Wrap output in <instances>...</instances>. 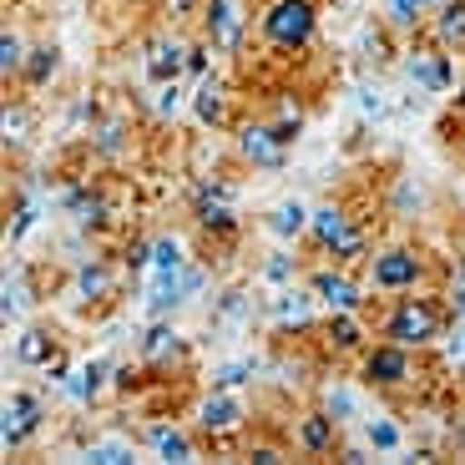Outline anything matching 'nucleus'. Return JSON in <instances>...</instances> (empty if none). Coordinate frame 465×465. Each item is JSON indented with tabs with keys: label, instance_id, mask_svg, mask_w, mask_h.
Returning <instances> with one entry per match:
<instances>
[{
	"label": "nucleus",
	"instance_id": "29",
	"mask_svg": "<svg viewBox=\"0 0 465 465\" xmlns=\"http://www.w3.org/2000/svg\"><path fill=\"white\" fill-rule=\"evenodd\" d=\"M56 76H61V46H56V41H35L15 86H21V92H41V86H51Z\"/></svg>",
	"mask_w": 465,
	"mask_h": 465
},
{
	"label": "nucleus",
	"instance_id": "39",
	"mask_svg": "<svg viewBox=\"0 0 465 465\" xmlns=\"http://www.w3.org/2000/svg\"><path fill=\"white\" fill-rule=\"evenodd\" d=\"M258 374H263V364L258 360H228V364H213L208 370V390H243V384H253Z\"/></svg>",
	"mask_w": 465,
	"mask_h": 465
},
{
	"label": "nucleus",
	"instance_id": "45",
	"mask_svg": "<svg viewBox=\"0 0 465 465\" xmlns=\"http://www.w3.org/2000/svg\"><path fill=\"white\" fill-rule=\"evenodd\" d=\"M122 268H127L132 279H142L152 268V238H127L122 243Z\"/></svg>",
	"mask_w": 465,
	"mask_h": 465
},
{
	"label": "nucleus",
	"instance_id": "38",
	"mask_svg": "<svg viewBox=\"0 0 465 465\" xmlns=\"http://www.w3.org/2000/svg\"><path fill=\"white\" fill-rule=\"evenodd\" d=\"M425 203H430L425 198V183H415L410 173H400L395 187H390V213H395V218H420Z\"/></svg>",
	"mask_w": 465,
	"mask_h": 465
},
{
	"label": "nucleus",
	"instance_id": "25",
	"mask_svg": "<svg viewBox=\"0 0 465 465\" xmlns=\"http://www.w3.org/2000/svg\"><path fill=\"white\" fill-rule=\"evenodd\" d=\"M106 390H112V364L106 360H86V364H76V370H71V380L61 384V395L71 400V405H96V400L106 395Z\"/></svg>",
	"mask_w": 465,
	"mask_h": 465
},
{
	"label": "nucleus",
	"instance_id": "49",
	"mask_svg": "<svg viewBox=\"0 0 465 465\" xmlns=\"http://www.w3.org/2000/svg\"><path fill=\"white\" fill-rule=\"evenodd\" d=\"M334 460H344V465H370L374 460V450H370V445H354V440H339V450H334Z\"/></svg>",
	"mask_w": 465,
	"mask_h": 465
},
{
	"label": "nucleus",
	"instance_id": "26",
	"mask_svg": "<svg viewBox=\"0 0 465 465\" xmlns=\"http://www.w3.org/2000/svg\"><path fill=\"white\" fill-rule=\"evenodd\" d=\"M309 203H299V198H283V203H273V208L263 213V232L268 238H279V243H303V232H309Z\"/></svg>",
	"mask_w": 465,
	"mask_h": 465
},
{
	"label": "nucleus",
	"instance_id": "21",
	"mask_svg": "<svg viewBox=\"0 0 465 465\" xmlns=\"http://www.w3.org/2000/svg\"><path fill=\"white\" fill-rule=\"evenodd\" d=\"M319 334H324V349L334 360H360L364 349L374 344V329L364 314H324Z\"/></svg>",
	"mask_w": 465,
	"mask_h": 465
},
{
	"label": "nucleus",
	"instance_id": "32",
	"mask_svg": "<svg viewBox=\"0 0 465 465\" xmlns=\"http://www.w3.org/2000/svg\"><path fill=\"white\" fill-rule=\"evenodd\" d=\"M193 106V92H187V82H157L147 96V116L157 122V127H177V116Z\"/></svg>",
	"mask_w": 465,
	"mask_h": 465
},
{
	"label": "nucleus",
	"instance_id": "51",
	"mask_svg": "<svg viewBox=\"0 0 465 465\" xmlns=\"http://www.w3.org/2000/svg\"><path fill=\"white\" fill-rule=\"evenodd\" d=\"M445 132H450V147H455V157H460V163H465V116L455 112V122H450V127H445Z\"/></svg>",
	"mask_w": 465,
	"mask_h": 465
},
{
	"label": "nucleus",
	"instance_id": "13",
	"mask_svg": "<svg viewBox=\"0 0 465 465\" xmlns=\"http://www.w3.org/2000/svg\"><path fill=\"white\" fill-rule=\"evenodd\" d=\"M263 319L273 334H314L319 329V299L309 293V283H289V289H273L263 299Z\"/></svg>",
	"mask_w": 465,
	"mask_h": 465
},
{
	"label": "nucleus",
	"instance_id": "33",
	"mask_svg": "<svg viewBox=\"0 0 465 465\" xmlns=\"http://www.w3.org/2000/svg\"><path fill=\"white\" fill-rule=\"evenodd\" d=\"M56 349H61V339L51 334V329L31 324V329H21V334H15V364H21V370H46Z\"/></svg>",
	"mask_w": 465,
	"mask_h": 465
},
{
	"label": "nucleus",
	"instance_id": "46",
	"mask_svg": "<svg viewBox=\"0 0 465 465\" xmlns=\"http://www.w3.org/2000/svg\"><path fill=\"white\" fill-rule=\"evenodd\" d=\"M243 460H258V465H279V460H289V450H283L279 440H248V445H243Z\"/></svg>",
	"mask_w": 465,
	"mask_h": 465
},
{
	"label": "nucleus",
	"instance_id": "47",
	"mask_svg": "<svg viewBox=\"0 0 465 465\" xmlns=\"http://www.w3.org/2000/svg\"><path fill=\"white\" fill-rule=\"evenodd\" d=\"M440 299L450 303V319H465V258L455 263V273H450V289H445Z\"/></svg>",
	"mask_w": 465,
	"mask_h": 465
},
{
	"label": "nucleus",
	"instance_id": "43",
	"mask_svg": "<svg viewBox=\"0 0 465 465\" xmlns=\"http://www.w3.org/2000/svg\"><path fill=\"white\" fill-rule=\"evenodd\" d=\"M82 455H86V460H96V465H127L132 460V445L127 440H86Z\"/></svg>",
	"mask_w": 465,
	"mask_h": 465
},
{
	"label": "nucleus",
	"instance_id": "19",
	"mask_svg": "<svg viewBox=\"0 0 465 465\" xmlns=\"http://www.w3.org/2000/svg\"><path fill=\"white\" fill-rule=\"evenodd\" d=\"M142 445L157 460H198L203 455V435L193 425H177V420H147L142 425Z\"/></svg>",
	"mask_w": 465,
	"mask_h": 465
},
{
	"label": "nucleus",
	"instance_id": "7",
	"mask_svg": "<svg viewBox=\"0 0 465 465\" xmlns=\"http://www.w3.org/2000/svg\"><path fill=\"white\" fill-rule=\"evenodd\" d=\"M248 420H253V410H248L243 390H208V395L193 405V430H198L203 445H213V450H232V440L248 430Z\"/></svg>",
	"mask_w": 465,
	"mask_h": 465
},
{
	"label": "nucleus",
	"instance_id": "14",
	"mask_svg": "<svg viewBox=\"0 0 465 465\" xmlns=\"http://www.w3.org/2000/svg\"><path fill=\"white\" fill-rule=\"evenodd\" d=\"M46 420H51V410L35 390H11L5 415H0V445H5V455H21L35 435L46 430Z\"/></svg>",
	"mask_w": 465,
	"mask_h": 465
},
{
	"label": "nucleus",
	"instance_id": "6",
	"mask_svg": "<svg viewBox=\"0 0 465 465\" xmlns=\"http://www.w3.org/2000/svg\"><path fill=\"white\" fill-rule=\"evenodd\" d=\"M253 15H258L253 0H203L198 5V35L218 51V56L243 61L248 41H253Z\"/></svg>",
	"mask_w": 465,
	"mask_h": 465
},
{
	"label": "nucleus",
	"instance_id": "55",
	"mask_svg": "<svg viewBox=\"0 0 465 465\" xmlns=\"http://www.w3.org/2000/svg\"><path fill=\"white\" fill-rule=\"evenodd\" d=\"M116 5H142V0H116Z\"/></svg>",
	"mask_w": 465,
	"mask_h": 465
},
{
	"label": "nucleus",
	"instance_id": "12",
	"mask_svg": "<svg viewBox=\"0 0 465 465\" xmlns=\"http://www.w3.org/2000/svg\"><path fill=\"white\" fill-rule=\"evenodd\" d=\"M122 273L127 268L112 263V258H96L86 253L82 263H71V279H66V293L76 309H86V314H96V309H106V303L116 299V289H122Z\"/></svg>",
	"mask_w": 465,
	"mask_h": 465
},
{
	"label": "nucleus",
	"instance_id": "18",
	"mask_svg": "<svg viewBox=\"0 0 465 465\" xmlns=\"http://www.w3.org/2000/svg\"><path fill=\"white\" fill-rule=\"evenodd\" d=\"M193 122L208 132H232V86L223 71H213V76H203V82H193Z\"/></svg>",
	"mask_w": 465,
	"mask_h": 465
},
{
	"label": "nucleus",
	"instance_id": "27",
	"mask_svg": "<svg viewBox=\"0 0 465 465\" xmlns=\"http://www.w3.org/2000/svg\"><path fill=\"white\" fill-rule=\"evenodd\" d=\"M314 405H324L329 415H334L339 425H344V430H349V425H354V420H364L360 390H354V384H349V380H339V374H334V380H324V384H319V390H314Z\"/></svg>",
	"mask_w": 465,
	"mask_h": 465
},
{
	"label": "nucleus",
	"instance_id": "11",
	"mask_svg": "<svg viewBox=\"0 0 465 465\" xmlns=\"http://www.w3.org/2000/svg\"><path fill=\"white\" fill-rule=\"evenodd\" d=\"M289 152L279 142V132L268 127V116H243L232 122V163L243 173H283L289 167Z\"/></svg>",
	"mask_w": 465,
	"mask_h": 465
},
{
	"label": "nucleus",
	"instance_id": "23",
	"mask_svg": "<svg viewBox=\"0 0 465 465\" xmlns=\"http://www.w3.org/2000/svg\"><path fill=\"white\" fill-rule=\"evenodd\" d=\"M374 21L395 35V41H410V35H425L430 5L425 0H374Z\"/></svg>",
	"mask_w": 465,
	"mask_h": 465
},
{
	"label": "nucleus",
	"instance_id": "35",
	"mask_svg": "<svg viewBox=\"0 0 465 465\" xmlns=\"http://www.w3.org/2000/svg\"><path fill=\"white\" fill-rule=\"evenodd\" d=\"M425 35H430V41H440L450 56H455V51L465 56V5H460V0H450V5H440V11H430Z\"/></svg>",
	"mask_w": 465,
	"mask_h": 465
},
{
	"label": "nucleus",
	"instance_id": "44",
	"mask_svg": "<svg viewBox=\"0 0 465 465\" xmlns=\"http://www.w3.org/2000/svg\"><path fill=\"white\" fill-rule=\"evenodd\" d=\"M213 61H218V51L203 41V35H193V46H187V82H203V76H213Z\"/></svg>",
	"mask_w": 465,
	"mask_h": 465
},
{
	"label": "nucleus",
	"instance_id": "8",
	"mask_svg": "<svg viewBox=\"0 0 465 465\" xmlns=\"http://www.w3.org/2000/svg\"><path fill=\"white\" fill-rule=\"evenodd\" d=\"M400 76L415 86L420 96H445L455 86V71H450V51L430 35H410L400 41Z\"/></svg>",
	"mask_w": 465,
	"mask_h": 465
},
{
	"label": "nucleus",
	"instance_id": "56",
	"mask_svg": "<svg viewBox=\"0 0 465 465\" xmlns=\"http://www.w3.org/2000/svg\"><path fill=\"white\" fill-rule=\"evenodd\" d=\"M460 5H465V0H460Z\"/></svg>",
	"mask_w": 465,
	"mask_h": 465
},
{
	"label": "nucleus",
	"instance_id": "36",
	"mask_svg": "<svg viewBox=\"0 0 465 465\" xmlns=\"http://www.w3.org/2000/svg\"><path fill=\"white\" fill-rule=\"evenodd\" d=\"M268 127L279 132V142H283V147H299L303 127H309V106H303L293 92H283V102L273 106V112H268Z\"/></svg>",
	"mask_w": 465,
	"mask_h": 465
},
{
	"label": "nucleus",
	"instance_id": "20",
	"mask_svg": "<svg viewBox=\"0 0 465 465\" xmlns=\"http://www.w3.org/2000/svg\"><path fill=\"white\" fill-rule=\"evenodd\" d=\"M354 228H360V218H354L344 203H319V208L309 213V232H303V243L314 248L319 258H334V248L344 243Z\"/></svg>",
	"mask_w": 465,
	"mask_h": 465
},
{
	"label": "nucleus",
	"instance_id": "54",
	"mask_svg": "<svg viewBox=\"0 0 465 465\" xmlns=\"http://www.w3.org/2000/svg\"><path fill=\"white\" fill-rule=\"evenodd\" d=\"M425 5H430V11H440V5H450V0H425Z\"/></svg>",
	"mask_w": 465,
	"mask_h": 465
},
{
	"label": "nucleus",
	"instance_id": "15",
	"mask_svg": "<svg viewBox=\"0 0 465 465\" xmlns=\"http://www.w3.org/2000/svg\"><path fill=\"white\" fill-rule=\"evenodd\" d=\"M137 354H142V364H147L152 374H173V370L183 374L187 360H193V344L177 334L173 319H152V324L137 334Z\"/></svg>",
	"mask_w": 465,
	"mask_h": 465
},
{
	"label": "nucleus",
	"instance_id": "3",
	"mask_svg": "<svg viewBox=\"0 0 465 465\" xmlns=\"http://www.w3.org/2000/svg\"><path fill=\"white\" fill-rule=\"evenodd\" d=\"M354 380H360V390H370V395L405 400V395H420V384H425V364H420V349L374 339L360 360H354Z\"/></svg>",
	"mask_w": 465,
	"mask_h": 465
},
{
	"label": "nucleus",
	"instance_id": "53",
	"mask_svg": "<svg viewBox=\"0 0 465 465\" xmlns=\"http://www.w3.org/2000/svg\"><path fill=\"white\" fill-rule=\"evenodd\" d=\"M455 112L465 116V76H460V86H455Z\"/></svg>",
	"mask_w": 465,
	"mask_h": 465
},
{
	"label": "nucleus",
	"instance_id": "40",
	"mask_svg": "<svg viewBox=\"0 0 465 465\" xmlns=\"http://www.w3.org/2000/svg\"><path fill=\"white\" fill-rule=\"evenodd\" d=\"M25 56H31V41H25L21 31H11V25H5V35H0V76H5V86L21 82Z\"/></svg>",
	"mask_w": 465,
	"mask_h": 465
},
{
	"label": "nucleus",
	"instance_id": "30",
	"mask_svg": "<svg viewBox=\"0 0 465 465\" xmlns=\"http://www.w3.org/2000/svg\"><path fill=\"white\" fill-rule=\"evenodd\" d=\"M360 440L370 445L374 455H400V450H405V425H400L390 410H380V415H364L360 420Z\"/></svg>",
	"mask_w": 465,
	"mask_h": 465
},
{
	"label": "nucleus",
	"instance_id": "48",
	"mask_svg": "<svg viewBox=\"0 0 465 465\" xmlns=\"http://www.w3.org/2000/svg\"><path fill=\"white\" fill-rule=\"evenodd\" d=\"M445 450L460 455V460H465V410H455L450 425H445Z\"/></svg>",
	"mask_w": 465,
	"mask_h": 465
},
{
	"label": "nucleus",
	"instance_id": "4",
	"mask_svg": "<svg viewBox=\"0 0 465 465\" xmlns=\"http://www.w3.org/2000/svg\"><path fill=\"white\" fill-rule=\"evenodd\" d=\"M187 218H193V232L208 238L213 248L232 243L243 232V213H238V187L218 173H203L198 183L187 187Z\"/></svg>",
	"mask_w": 465,
	"mask_h": 465
},
{
	"label": "nucleus",
	"instance_id": "34",
	"mask_svg": "<svg viewBox=\"0 0 465 465\" xmlns=\"http://www.w3.org/2000/svg\"><path fill=\"white\" fill-rule=\"evenodd\" d=\"M41 213H46V203H41V193H31V187H21L11 203V223H5V243L21 248L25 238L35 232V223H41Z\"/></svg>",
	"mask_w": 465,
	"mask_h": 465
},
{
	"label": "nucleus",
	"instance_id": "28",
	"mask_svg": "<svg viewBox=\"0 0 465 465\" xmlns=\"http://www.w3.org/2000/svg\"><path fill=\"white\" fill-rule=\"evenodd\" d=\"M303 258L293 253L289 243H279L273 253H263L258 258V283H268V289H289V283H303Z\"/></svg>",
	"mask_w": 465,
	"mask_h": 465
},
{
	"label": "nucleus",
	"instance_id": "24",
	"mask_svg": "<svg viewBox=\"0 0 465 465\" xmlns=\"http://www.w3.org/2000/svg\"><path fill=\"white\" fill-rule=\"evenodd\" d=\"M258 314H263V303L253 299V289H243V283H228V289L213 299L208 324H213V329H248Z\"/></svg>",
	"mask_w": 465,
	"mask_h": 465
},
{
	"label": "nucleus",
	"instance_id": "37",
	"mask_svg": "<svg viewBox=\"0 0 465 465\" xmlns=\"http://www.w3.org/2000/svg\"><path fill=\"white\" fill-rule=\"evenodd\" d=\"M187 258H193V253H187V243L177 238V232H167V228L152 232V268H147V273H177Z\"/></svg>",
	"mask_w": 465,
	"mask_h": 465
},
{
	"label": "nucleus",
	"instance_id": "52",
	"mask_svg": "<svg viewBox=\"0 0 465 465\" xmlns=\"http://www.w3.org/2000/svg\"><path fill=\"white\" fill-rule=\"evenodd\" d=\"M445 354H450V360H465V334H450V344H445Z\"/></svg>",
	"mask_w": 465,
	"mask_h": 465
},
{
	"label": "nucleus",
	"instance_id": "41",
	"mask_svg": "<svg viewBox=\"0 0 465 465\" xmlns=\"http://www.w3.org/2000/svg\"><path fill=\"white\" fill-rule=\"evenodd\" d=\"M25 303H31V289H25V273L15 268V273H5V289H0V319H5V329L25 314Z\"/></svg>",
	"mask_w": 465,
	"mask_h": 465
},
{
	"label": "nucleus",
	"instance_id": "10",
	"mask_svg": "<svg viewBox=\"0 0 465 465\" xmlns=\"http://www.w3.org/2000/svg\"><path fill=\"white\" fill-rule=\"evenodd\" d=\"M147 319H173L183 314L187 303H198L208 289V263L203 258H187L177 273H147Z\"/></svg>",
	"mask_w": 465,
	"mask_h": 465
},
{
	"label": "nucleus",
	"instance_id": "1",
	"mask_svg": "<svg viewBox=\"0 0 465 465\" xmlns=\"http://www.w3.org/2000/svg\"><path fill=\"white\" fill-rule=\"evenodd\" d=\"M319 0H258L253 35L273 61H303L319 41Z\"/></svg>",
	"mask_w": 465,
	"mask_h": 465
},
{
	"label": "nucleus",
	"instance_id": "22",
	"mask_svg": "<svg viewBox=\"0 0 465 465\" xmlns=\"http://www.w3.org/2000/svg\"><path fill=\"white\" fill-rule=\"evenodd\" d=\"M86 152H92V163H102V167L122 163V157L132 152L127 116H96L92 127H86Z\"/></svg>",
	"mask_w": 465,
	"mask_h": 465
},
{
	"label": "nucleus",
	"instance_id": "2",
	"mask_svg": "<svg viewBox=\"0 0 465 465\" xmlns=\"http://www.w3.org/2000/svg\"><path fill=\"white\" fill-rule=\"evenodd\" d=\"M450 303H440V293H395L390 299V309L380 314V324H374V334L390 339V344H405V349H435L445 339V329H450Z\"/></svg>",
	"mask_w": 465,
	"mask_h": 465
},
{
	"label": "nucleus",
	"instance_id": "16",
	"mask_svg": "<svg viewBox=\"0 0 465 465\" xmlns=\"http://www.w3.org/2000/svg\"><path fill=\"white\" fill-rule=\"evenodd\" d=\"M187 35L177 31H152L142 41V71H147V82H187Z\"/></svg>",
	"mask_w": 465,
	"mask_h": 465
},
{
	"label": "nucleus",
	"instance_id": "17",
	"mask_svg": "<svg viewBox=\"0 0 465 465\" xmlns=\"http://www.w3.org/2000/svg\"><path fill=\"white\" fill-rule=\"evenodd\" d=\"M339 440H344V425H339L324 405H309V410L293 415V450L299 455H309V460H329V455L339 450Z\"/></svg>",
	"mask_w": 465,
	"mask_h": 465
},
{
	"label": "nucleus",
	"instance_id": "42",
	"mask_svg": "<svg viewBox=\"0 0 465 465\" xmlns=\"http://www.w3.org/2000/svg\"><path fill=\"white\" fill-rule=\"evenodd\" d=\"M354 102H360V116H364V122H384V116L395 112L390 92H384V86H374V82H364L360 92H354Z\"/></svg>",
	"mask_w": 465,
	"mask_h": 465
},
{
	"label": "nucleus",
	"instance_id": "50",
	"mask_svg": "<svg viewBox=\"0 0 465 465\" xmlns=\"http://www.w3.org/2000/svg\"><path fill=\"white\" fill-rule=\"evenodd\" d=\"M163 5V15H173V21H183V15H198L203 0H157Z\"/></svg>",
	"mask_w": 465,
	"mask_h": 465
},
{
	"label": "nucleus",
	"instance_id": "5",
	"mask_svg": "<svg viewBox=\"0 0 465 465\" xmlns=\"http://www.w3.org/2000/svg\"><path fill=\"white\" fill-rule=\"evenodd\" d=\"M364 283H370V293H384V299L415 293L430 283V258L420 243H374L370 263H364Z\"/></svg>",
	"mask_w": 465,
	"mask_h": 465
},
{
	"label": "nucleus",
	"instance_id": "31",
	"mask_svg": "<svg viewBox=\"0 0 465 465\" xmlns=\"http://www.w3.org/2000/svg\"><path fill=\"white\" fill-rule=\"evenodd\" d=\"M0 132H5V152H25L35 137V106L25 102L21 92H5V122H0Z\"/></svg>",
	"mask_w": 465,
	"mask_h": 465
},
{
	"label": "nucleus",
	"instance_id": "9",
	"mask_svg": "<svg viewBox=\"0 0 465 465\" xmlns=\"http://www.w3.org/2000/svg\"><path fill=\"white\" fill-rule=\"evenodd\" d=\"M303 283H309V293L319 299V309L324 314H364L370 309V283L354 273V268H339V263H314L309 273H303Z\"/></svg>",
	"mask_w": 465,
	"mask_h": 465
}]
</instances>
